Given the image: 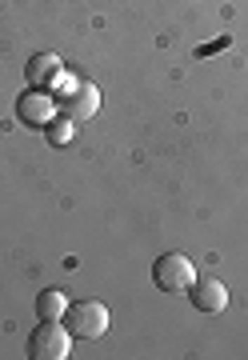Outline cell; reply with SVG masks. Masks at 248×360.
I'll use <instances>...</instances> for the list:
<instances>
[{
    "label": "cell",
    "instance_id": "obj_1",
    "mask_svg": "<svg viewBox=\"0 0 248 360\" xmlns=\"http://www.w3.org/2000/svg\"><path fill=\"white\" fill-rule=\"evenodd\" d=\"M65 328H68V336H77V340H96V336H105V328H108V309L100 300H77V304L65 309Z\"/></svg>",
    "mask_w": 248,
    "mask_h": 360
},
{
    "label": "cell",
    "instance_id": "obj_2",
    "mask_svg": "<svg viewBox=\"0 0 248 360\" xmlns=\"http://www.w3.org/2000/svg\"><path fill=\"white\" fill-rule=\"evenodd\" d=\"M152 281H157L160 292H188V284L196 281V269L184 252H164L152 264Z\"/></svg>",
    "mask_w": 248,
    "mask_h": 360
},
{
    "label": "cell",
    "instance_id": "obj_6",
    "mask_svg": "<svg viewBox=\"0 0 248 360\" xmlns=\"http://www.w3.org/2000/svg\"><path fill=\"white\" fill-rule=\"evenodd\" d=\"M25 77H28V89L48 92L53 84H60V77H65V60H60L56 52H37L25 65Z\"/></svg>",
    "mask_w": 248,
    "mask_h": 360
},
{
    "label": "cell",
    "instance_id": "obj_4",
    "mask_svg": "<svg viewBox=\"0 0 248 360\" xmlns=\"http://www.w3.org/2000/svg\"><path fill=\"white\" fill-rule=\"evenodd\" d=\"M96 108H100V92H96V84H84V80L68 84V89L56 96V112L68 116L72 124H77V120H89V116H96Z\"/></svg>",
    "mask_w": 248,
    "mask_h": 360
},
{
    "label": "cell",
    "instance_id": "obj_3",
    "mask_svg": "<svg viewBox=\"0 0 248 360\" xmlns=\"http://www.w3.org/2000/svg\"><path fill=\"white\" fill-rule=\"evenodd\" d=\"M28 356L32 360H65L68 356V328L56 321H40L28 333Z\"/></svg>",
    "mask_w": 248,
    "mask_h": 360
},
{
    "label": "cell",
    "instance_id": "obj_9",
    "mask_svg": "<svg viewBox=\"0 0 248 360\" xmlns=\"http://www.w3.org/2000/svg\"><path fill=\"white\" fill-rule=\"evenodd\" d=\"M44 136H48V144H56V148H60V144H72V136H77V132H72V120H48V124H44Z\"/></svg>",
    "mask_w": 248,
    "mask_h": 360
},
{
    "label": "cell",
    "instance_id": "obj_8",
    "mask_svg": "<svg viewBox=\"0 0 248 360\" xmlns=\"http://www.w3.org/2000/svg\"><path fill=\"white\" fill-rule=\"evenodd\" d=\"M65 309H68V300H65L60 288H44V292L37 296V316L40 321H60Z\"/></svg>",
    "mask_w": 248,
    "mask_h": 360
},
{
    "label": "cell",
    "instance_id": "obj_5",
    "mask_svg": "<svg viewBox=\"0 0 248 360\" xmlns=\"http://www.w3.org/2000/svg\"><path fill=\"white\" fill-rule=\"evenodd\" d=\"M56 112V96H48L44 89H28L20 101H16V120L28 124V129H44Z\"/></svg>",
    "mask_w": 248,
    "mask_h": 360
},
{
    "label": "cell",
    "instance_id": "obj_7",
    "mask_svg": "<svg viewBox=\"0 0 248 360\" xmlns=\"http://www.w3.org/2000/svg\"><path fill=\"white\" fill-rule=\"evenodd\" d=\"M188 300H192L196 312H204V316H216V312L228 309V288L221 281H192L188 284Z\"/></svg>",
    "mask_w": 248,
    "mask_h": 360
}]
</instances>
